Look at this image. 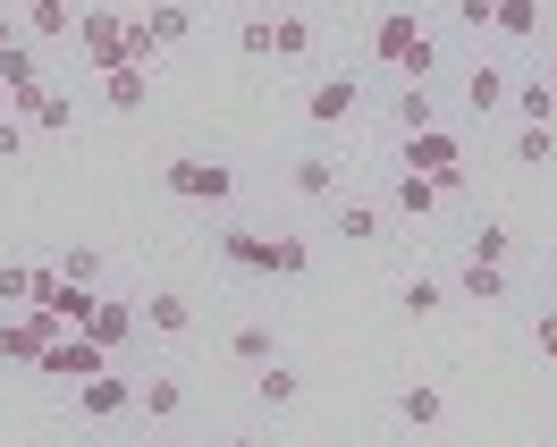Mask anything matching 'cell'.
I'll use <instances>...</instances> for the list:
<instances>
[{"label": "cell", "mask_w": 557, "mask_h": 447, "mask_svg": "<svg viewBox=\"0 0 557 447\" xmlns=\"http://www.w3.org/2000/svg\"><path fill=\"white\" fill-rule=\"evenodd\" d=\"M397 305H406V312H414V321H431V312H440V305H448V287H440V278H406V287H397Z\"/></svg>", "instance_id": "cell-26"}, {"label": "cell", "mask_w": 557, "mask_h": 447, "mask_svg": "<svg viewBox=\"0 0 557 447\" xmlns=\"http://www.w3.org/2000/svg\"><path fill=\"white\" fill-rule=\"evenodd\" d=\"M127 406H136V388H127L119 372H94L85 388H76V413H85V422H119Z\"/></svg>", "instance_id": "cell-10"}, {"label": "cell", "mask_w": 557, "mask_h": 447, "mask_svg": "<svg viewBox=\"0 0 557 447\" xmlns=\"http://www.w3.org/2000/svg\"><path fill=\"white\" fill-rule=\"evenodd\" d=\"M355 102H363V94H355V76H321V85H305V119H313V127L355 119Z\"/></svg>", "instance_id": "cell-11"}, {"label": "cell", "mask_w": 557, "mask_h": 447, "mask_svg": "<svg viewBox=\"0 0 557 447\" xmlns=\"http://www.w3.org/2000/svg\"><path fill=\"white\" fill-rule=\"evenodd\" d=\"M397 422H406V431H440V422H448V397H440L431 380H414V388L397 397Z\"/></svg>", "instance_id": "cell-14"}, {"label": "cell", "mask_w": 557, "mask_h": 447, "mask_svg": "<svg viewBox=\"0 0 557 447\" xmlns=\"http://www.w3.org/2000/svg\"><path fill=\"white\" fill-rule=\"evenodd\" d=\"M338 237H347V245H372V237H388L381 203H347V211H338Z\"/></svg>", "instance_id": "cell-24"}, {"label": "cell", "mask_w": 557, "mask_h": 447, "mask_svg": "<svg viewBox=\"0 0 557 447\" xmlns=\"http://www.w3.org/2000/svg\"><path fill=\"white\" fill-rule=\"evenodd\" d=\"M60 338H69V330H60V321H51L42 305L0 312V363H26V372H35V363H42V355H51Z\"/></svg>", "instance_id": "cell-4"}, {"label": "cell", "mask_w": 557, "mask_h": 447, "mask_svg": "<svg viewBox=\"0 0 557 447\" xmlns=\"http://www.w3.org/2000/svg\"><path fill=\"white\" fill-rule=\"evenodd\" d=\"M60 271H69L76 287H94V278H102V253H94V245H69V253H60Z\"/></svg>", "instance_id": "cell-34"}, {"label": "cell", "mask_w": 557, "mask_h": 447, "mask_svg": "<svg viewBox=\"0 0 557 447\" xmlns=\"http://www.w3.org/2000/svg\"><path fill=\"white\" fill-rule=\"evenodd\" d=\"M220 262L228 271H271V278H296L313 253L305 237H262V228H220Z\"/></svg>", "instance_id": "cell-2"}, {"label": "cell", "mask_w": 557, "mask_h": 447, "mask_svg": "<svg viewBox=\"0 0 557 447\" xmlns=\"http://www.w3.org/2000/svg\"><path fill=\"white\" fill-rule=\"evenodd\" d=\"M237 9H271V0H237Z\"/></svg>", "instance_id": "cell-42"}, {"label": "cell", "mask_w": 557, "mask_h": 447, "mask_svg": "<svg viewBox=\"0 0 557 447\" xmlns=\"http://www.w3.org/2000/svg\"><path fill=\"white\" fill-rule=\"evenodd\" d=\"M532 346H541V363H557V312H541V321H532Z\"/></svg>", "instance_id": "cell-37"}, {"label": "cell", "mask_w": 557, "mask_h": 447, "mask_svg": "<svg viewBox=\"0 0 557 447\" xmlns=\"http://www.w3.org/2000/svg\"><path fill=\"white\" fill-rule=\"evenodd\" d=\"M76 42H85V60L94 69H127V17H110V9H94V17H76Z\"/></svg>", "instance_id": "cell-8"}, {"label": "cell", "mask_w": 557, "mask_h": 447, "mask_svg": "<svg viewBox=\"0 0 557 447\" xmlns=\"http://www.w3.org/2000/svg\"><path fill=\"white\" fill-rule=\"evenodd\" d=\"M397 127H406V136L440 127V119H431V94H422V85H406V94H397Z\"/></svg>", "instance_id": "cell-32"}, {"label": "cell", "mask_w": 557, "mask_h": 447, "mask_svg": "<svg viewBox=\"0 0 557 447\" xmlns=\"http://www.w3.org/2000/svg\"><path fill=\"white\" fill-rule=\"evenodd\" d=\"M228 447H262V439H228Z\"/></svg>", "instance_id": "cell-43"}, {"label": "cell", "mask_w": 557, "mask_h": 447, "mask_svg": "<svg viewBox=\"0 0 557 447\" xmlns=\"http://www.w3.org/2000/svg\"><path fill=\"white\" fill-rule=\"evenodd\" d=\"M507 94H516V85H507V69H490V60H482L473 76H465V102H473V110H498Z\"/></svg>", "instance_id": "cell-22"}, {"label": "cell", "mask_w": 557, "mask_h": 447, "mask_svg": "<svg viewBox=\"0 0 557 447\" xmlns=\"http://www.w3.org/2000/svg\"><path fill=\"white\" fill-rule=\"evenodd\" d=\"M406 170L431 177L440 195H465V144L448 127H422V136H406Z\"/></svg>", "instance_id": "cell-3"}, {"label": "cell", "mask_w": 557, "mask_h": 447, "mask_svg": "<svg viewBox=\"0 0 557 447\" xmlns=\"http://www.w3.org/2000/svg\"><path fill=\"white\" fill-rule=\"evenodd\" d=\"M9 119L60 136V127H76V102H69V94H51V85H26V94H9Z\"/></svg>", "instance_id": "cell-9"}, {"label": "cell", "mask_w": 557, "mask_h": 447, "mask_svg": "<svg viewBox=\"0 0 557 447\" xmlns=\"http://www.w3.org/2000/svg\"><path fill=\"white\" fill-rule=\"evenodd\" d=\"M507 253H516V228H482L473 237V262H507Z\"/></svg>", "instance_id": "cell-35"}, {"label": "cell", "mask_w": 557, "mask_h": 447, "mask_svg": "<svg viewBox=\"0 0 557 447\" xmlns=\"http://www.w3.org/2000/svg\"><path fill=\"white\" fill-rule=\"evenodd\" d=\"M161 186H170L177 203H228V195H237L228 161H170V170H161Z\"/></svg>", "instance_id": "cell-5"}, {"label": "cell", "mask_w": 557, "mask_h": 447, "mask_svg": "<svg viewBox=\"0 0 557 447\" xmlns=\"http://www.w3.org/2000/svg\"><path fill=\"white\" fill-rule=\"evenodd\" d=\"M35 305L51 312L60 330H85V321H94V305H102V296H85V287H76V278L60 271V262H51V271H35Z\"/></svg>", "instance_id": "cell-6"}, {"label": "cell", "mask_w": 557, "mask_h": 447, "mask_svg": "<svg viewBox=\"0 0 557 447\" xmlns=\"http://www.w3.org/2000/svg\"><path fill=\"white\" fill-rule=\"evenodd\" d=\"M136 406H144V413H152V422H170V413H177V406H186V388H177V380H170V372H152V380H144V388H136Z\"/></svg>", "instance_id": "cell-21"}, {"label": "cell", "mask_w": 557, "mask_h": 447, "mask_svg": "<svg viewBox=\"0 0 557 447\" xmlns=\"http://www.w3.org/2000/svg\"><path fill=\"white\" fill-rule=\"evenodd\" d=\"M237 51H245V60H271V17H253V26H237Z\"/></svg>", "instance_id": "cell-36"}, {"label": "cell", "mask_w": 557, "mask_h": 447, "mask_svg": "<svg viewBox=\"0 0 557 447\" xmlns=\"http://www.w3.org/2000/svg\"><path fill=\"white\" fill-rule=\"evenodd\" d=\"M17 152H26V127H17V119H0V161H17Z\"/></svg>", "instance_id": "cell-39"}, {"label": "cell", "mask_w": 557, "mask_h": 447, "mask_svg": "<svg viewBox=\"0 0 557 447\" xmlns=\"http://www.w3.org/2000/svg\"><path fill=\"white\" fill-rule=\"evenodd\" d=\"M35 372H42V380H60V388H85L94 372H110V355H102L94 338H85V330H69V338L51 346V355H42Z\"/></svg>", "instance_id": "cell-7"}, {"label": "cell", "mask_w": 557, "mask_h": 447, "mask_svg": "<svg viewBox=\"0 0 557 447\" xmlns=\"http://www.w3.org/2000/svg\"><path fill=\"white\" fill-rule=\"evenodd\" d=\"M102 102L119 110V119H136V110L152 102V69H136V60H127V69H110L102 76Z\"/></svg>", "instance_id": "cell-13"}, {"label": "cell", "mask_w": 557, "mask_h": 447, "mask_svg": "<svg viewBox=\"0 0 557 447\" xmlns=\"http://www.w3.org/2000/svg\"><path fill=\"white\" fill-rule=\"evenodd\" d=\"M372 60H381V69H397L406 85H422V76L440 69V42L422 35L406 9H388V17H372Z\"/></svg>", "instance_id": "cell-1"}, {"label": "cell", "mask_w": 557, "mask_h": 447, "mask_svg": "<svg viewBox=\"0 0 557 447\" xmlns=\"http://www.w3.org/2000/svg\"><path fill=\"white\" fill-rule=\"evenodd\" d=\"M9 42H17V35H9V17H0V51H9Z\"/></svg>", "instance_id": "cell-40"}, {"label": "cell", "mask_w": 557, "mask_h": 447, "mask_svg": "<svg viewBox=\"0 0 557 447\" xmlns=\"http://www.w3.org/2000/svg\"><path fill=\"white\" fill-rule=\"evenodd\" d=\"M144 35H152V51H170V42L195 35V9H186V0H161V9H144Z\"/></svg>", "instance_id": "cell-15"}, {"label": "cell", "mask_w": 557, "mask_h": 447, "mask_svg": "<svg viewBox=\"0 0 557 447\" xmlns=\"http://www.w3.org/2000/svg\"><path fill=\"white\" fill-rule=\"evenodd\" d=\"M271 51L278 60H305V51H313V26H305V17H271Z\"/></svg>", "instance_id": "cell-29"}, {"label": "cell", "mask_w": 557, "mask_h": 447, "mask_svg": "<svg viewBox=\"0 0 557 447\" xmlns=\"http://www.w3.org/2000/svg\"><path fill=\"white\" fill-rule=\"evenodd\" d=\"M549 152H557V127H516V161L523 170H541Z\"/></svg>", "instance_id": "cell-33"}, {"label": "cell", "mask_w": 557, "mask_h": 447, "mask_svg": "<svg viewBox=\"0 0 557 447\" xmlns=\"http://www.w3.org/2000/svg\"><path fill=\"white\" fill-rule=\"evenodd\" d=\"M490 35H541V0H498Z\"/></svg>", "instance_id": "cell-28"}, {"label": "cell", "mask_w": 557, "mask_h": 447, "mask_svg": "<svg viewBox=\"0 0 557 447\" xmlns=\"http://www.w3.org/2000/svg\"><path fill=\"white\" fill-rule=\"evenodd\" d=\"M144 321H152L161 338H186V330H195V305H186L177 287H161V296H144Z\"/></svg>", "instance_id": "cell-16"}, {"label": "cell", "mask_w": 557, "mask_h": 447, "mask_svg": "<svg viewBox=\"0 0 557 447\" xmlns=\"http://www.w3.org/2000/svg\"><path fill=\"white\" fill-rule=\"evenodd\" d=\"M296 195H305V203H321V195H338V161H330V152H305V161H296Z\"/></svg>", "instance_id": "cell-17"}, {"label": "cell", "mask_w": 557, "mask_h": 447, "mask_svg": "<svg viewBox=\"0 0 557 447\" xmlns=\"http://www.w3.org/2000/svg\"><path fill=\"white\" fill-rule=\"evenodd\" d=\"M136 321H144L136 305H119V296H102V305H94V321H85V338H94V346L110 355V363H119V346L136 338Z\"/></svg>", "instance_id": "cell-12"}, {"label": "cell", "mask_w": 557, "mask_h": 447, "mask_svg": "<svg viewBox=\"0 0 557 447\" xmlns=\"http://www.w3.org/2000/svg\"><path fill=\"white\" fill-rule=\"evenodd\" d=\"M549 85H557V42H549Z\"/></svg>", "instance_id": "cell-41"}, {"label": "cell", "mask_w": 557, "mask_h": 447, "mask_svg": "<svg viewBox=\"0 0 557 447\" xmlns=\"http://www.w3.org/2000/svg\"><path fill=\"white\" fill-rule=\"evenodd\" d=\"M0 305H9V312L35 305V271H26V262H0Z\"/></svg>", "instance_id": "cell-30"}, {"label": "cell", "mask_w": 557, "mask_h": 447, "mask_svg": "<svg viewBox=\"0 0 557 447\" xmlns=\"http://www.w3.org/2000/svg\"><path fill=\"white\" fill-rule=\"evenodd\" d=\"M440 203H448V195H440L431 177H414V170L397 177V211H406V220H422V211H440Z\"/></svg>", "instance_id": "cell-27"}, {"label": "cell", "mask_w": 557, "mask_h": 447, "mask_svg": "<svg viewBox=\"0 0 557 447\" xmlns=\"http://www.w3.org/2000/svg\"><path fill=\"white\" fill-rule=\"evenodd\" d=\"M228 355H237V363H253V372H262V363H278V338H271V330H262V321H245L237 338H228Z\"/></svg>", "instance_id": "cell-23"}, {"label": "cell", "mask_w": 557, "mask_h": 447, "mask_svg": "<svg viewBox=\"0 0 557 447\" xmlns=\"http://www.w3.org/2000/svg\"><path fill=\"white\" fill-rule=\"evenodd\" d=\"M456 287H465L473 305H498V296H507V262H473V253H465V278H456Z\"/></svg>", "instance_id": "cell-19"}, {"label": "cell", "mask_w": 557, "mask_h": 447, "mask_svg": "<svg viewBox=\"0 0 557 447\" xmlns=\"http://www.w3.org/2000/svg\"><path fill=\"white\" fill-rule=\"evenodd\" d=\"M516 102H523V127H557V94H549V76H541V85H523Z\"/></svg>", "instance_id": "cell-31"}, {"label": "cell", "mask_w": 557, "mask_h": 447, "mask_svg": "<svg viewBox=\"0 0 557 447\" xmlns=\"http://www.w3.org/2000/svg\"><path fill=\"white\" fill-rule=\"evenodd\" d=\"M296 388H305V380L287 372V363H262V372H253V397H262L271 413H287V406H296Z\"/></svg>", "instance_id": "cell-20"}, {"label": "cell", "mask_w": 557, "mask_h": 447, "mask_svg": "<svg viewBox=\"0 0 557 447\" xmlns=\"http://www.w3.org/2000/svg\"><path fill=\"white\" fill-rule=\"evenodd\" d=\"M26 35H42V42L76 35V9H69V0H26Z\"/></svg>", "instance_id": "cell-18"}, {"label": "cell", "mask_w": 557, "mask_h": 447, "mask_svg": "<svg viewBox=\"0 0 557 447\" xmlns=\"http://www.w3.org/2000/svg\"><path fill=\"white\" fill-rule=\"evenodd\" d=\"M456 17H465V26H490V17H498V0H456Z\"/></svg>", "instance_id": "cell-38"}, {"label": "cell", "mask_w": 557, "mask_h": 447, "mask_svg": "<svg viewBox=\"0 0 557 447\" xmlns=\"http://www.w3.org/2000/svg\"><path fill=\"white\" fill-rule=\"evenodd\" d=\"M26 85H42V69H35L26 42H9V51H0V94H26Z\"/></svg>", "instance_id": "cell-25"}]
</instances>
